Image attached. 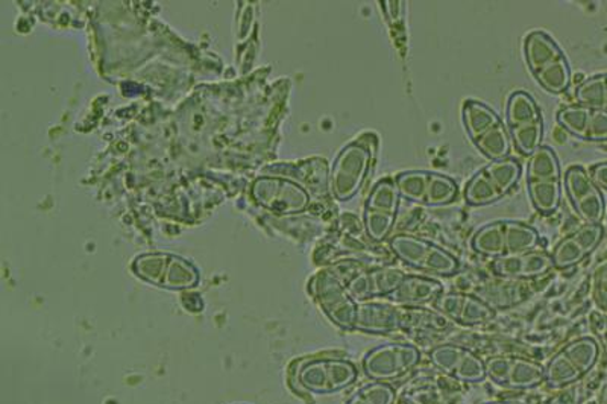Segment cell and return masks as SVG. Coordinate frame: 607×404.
Listing matches in <instances>:
<instances>
[{"mask_svg": "<svg viewBox=\"0 0 607 404\" xmlns=\"http://www.w3.org/2000/svg\"><path fill=\"white\" fill-rule=\"evenodd\" d=\"M376 149L379 137L371 133L345 146L331 170V188L337 200H352L362 190L374 165Z\"/></svg>", "mask_w": 607, "mask_h": 404, "instance_id": "1", "label": "cell"}, {"mask_svg": "<svg viewBox=\"0 0 607 404\" xmlns=\"http://www.w3.org/2000/svg\"><path fill=\"white\" fill-rule=\"evenodd\" d=\"M600 355V344L591 336L571 340L547 363L543 383L554 391L574 386L594 370Z\"/></svg>", "mask_w": 607, "mask_h": 404, "instance_id": "2", "label": "cell"}, {"mask_svg": "<svg viewBox=\"0 0 607 404\" xmlns=\"http://www.w3.org/2000/svg\"><path fill=\"white\" fill-rule=\"evenodd\" d=\"M392 255L406 267L427 276L452 277L460 269L459 260L447 249L412 235H396L389 242Z\"/></svg>", "mask_w": 607, "mask_h": 404, "instance_id": "3", "label": "cell"}, {"mask_svg": "<svg viewBox=\"0 0 607 404\" xmlns=\"http://www.w3.org/2000/svg\"><path fill=\"white\" fill-rule=\"evenodd\" d=\"M295 379L301 390L308 394L331 395L355 385L359 370L347 359H307L297 367Z\"/></svg>", "mask_w": 607, "mask_h": 404, "instance_id": "4", "label": "cell"}, {"mask_svg": "<svg viewBox=\"0 0 607 404\" xmlns=\"http://www.w3.org/2000/svg\"><path fill=\"white\" fill-rule=\"evenodd\" d=\"M311 294L327 318L342 330H355L359 303L349 294L347 284L337 272L324 269L313 276Z\"/></svg>", "mask_w": 607, "mask_h": 404, "instance_id": "5", "label": "cell"}, {"mask_svg": "<svg viewBox=\"0 0 607 404\" xmlns=\"http://www.w3.org/2000/svg\"><path fill=\"white\" fill-rule=\"evenodd\" d=\"M419 363L420 351L416 346L389 343L368 351L362 367L364 375L372 382L392 383L416 370Z\"/></svg>", "mask_w": 607, "mask_h": 404, "instance_id": "6", "label": "cell"}, {"mask_svg": "<svg viewBox=\"0 0 607 404\" xmlns=\"http://www.w3.org/2000/svg\"><path fill=\"white\" fill-rule=\"evenodd\" d=\"M486 379L514 391L535 390L546 382V367L522 356H492L485 360Z\"/></svg>", "mask_w": 607, "mask_h": 404, "instance_id": "7", "label": "cell"}, {"mask_svg": "<svg viewBox=\"0 0 607 404\" xmlns=\"http://www.w3.org/2000/svg\"><path fill=\"white\" fill-rule=\"evenodd\" d=\"M563 186L578 217L585 224H602L606 217L605 198L591 180L588 170L582 166H571L563 176Z\"/></svg>", "mask_w": 607, "mask_h": 404, "instance_id": "8", "label": "cell"}, {"mask_svg": "<svg viewBox=\"0 0 607 404\" xmlns=\"http://www.w3.org/2000/svg\"><path fill=\"white\" fill-rule=\"evenodd\" d=\"M430 360L438 370L458 382L475 385L486 380L485 359L458 344H442L435 347L430 352Z\"/></svg>", "mask_w": 607, "mask_h": 404, "instance_id": "9", "label": "cell"}, {"mask_svg": "<svg viewBox=\"0 0 607 404\" xmlns=\"http://www.w3.org/2000/svg\"><path fill=\"white\" fill-rule=\"evenodd\" d=\"M605 235L606 229L602 224H583L581 228L575 229L573 235L559 240L551 251L554 268L559 271H566V269L577 267L600 247Z\"/></svg>", "mask_w": 607, "mask_h": 404, "instance_id": "10", "label": "cell"}, {"mask_svg": "<svg viewBox=\"0 0 607 404\" xmlns=\"http://www.w3.org/2000/svg\"><path fill=\"white\" fill-rule=\"evenodd\" d=\"M404 277L406 272L396 268L359 269L345 284L357 303H364L374 299H389L400 288Z\"/></svg>", "mask_w": 607, "mask_h": 404, "instance_id": "11", "label": "cell"}, {"mask_svg": "<svg viewBox=\"0 0 607 404\" xmlns=\"http://www.w3.org/2000/svg\"><path fill=\"white\" fill-rule=\"evenodd\" d=\"M490 268L492 274L498 279L515 281L541 279L555 269L553 257L546 249H535L522 255H506L492 260Z\"/></svg>", "mask_w": 607, "mask_h": 404, "instance_id": "12", "label": "cell"}, {"mask_svg": "<svg viewBox=\"0 0 607 404\" xmlns=\"http://www.w3.org/2000/svg\"><path fill=\"white\" fill-rule=\"evenodd\" d=\"M435 311L442 313L452 323L460 326L475 327L490 323L495 318L494 308L477 295L458 294V292H448L435 301Z\"/></svg>", "mask_w": 607, "mask_h": 404, "instance_id": "13", "label": "cell"}, {"mask_svg": "<svg viewBox=\"0 0 607 404\" xmlns=\"http://www.w3.org/2000/svg\"><path fill=\"white\" fill-rule=\"evenodd\" d=\"M403 311L387 303L364 301L359 303L355 330L369 335H389L403 330Z\"/></svg>", "mask_w": 607, "mask_h": 404, "instance_id": "14", "label": "cell"}, {"mask_svg": "<svg viewBox=\"0 0 607 404\" xmlns=\"http://www.w3.org/2000/svg\"><path fill=\"white\" fill-rule=\"evenodd\" d=\"M442 294L443 287L440 281L428 276L406 274L389 300L403 304L404 307H423L435 304Z\"/></svg>", "mask_w": 607, "mask_h": 404, "instance_id": "15", "label": "cell"}, {"mask_svg": "<svg viewBox=\"0 0 607 404\" xmlns=\"http://www.w3.org/2000/svg\"><path fill=\"white\" fill-rule=\"evenodd\" d=\"M530 294L531 291L524 281L504 279L495 281V283H487L486 287L475 292V295L486 301L494 311H499V308L506 311V308L517 306L524 300L529 299Z\"/></svg>", "mask_w": 607, "mask_h": 404, "instance_id": "16", "label": "cell"}, {"mask_svg": "<svg viewBox=\"0 0 607 404\" xmlns=\"http://www.w3.org/2000/svg\"><path fill=\"white\" fill-rule=\"evenodd\" d=\"M524 57H526L530 72L537 75L543 67L553 65L565 55L549 34L533 31L524 40Z\"/></svg>", "mask_w": 607, "mask_h": 404, "instance_id": "17", "label": "cell"}, {"mask_svg": "<svg viewBox=\"0 0 607 404\" xmlns=\"http://www.w3.org/2000/svg\"><path fill=\"white\" fill-rule=\"evenodd\" d=\"M462 119L472 142H477L487 131L502 124L498 114L479 101H467L463 104Z\"/></svg>", "mask_w": 607, "mask_h": 404, "instance_id": "18", "label": "cell"}, {"mask_svg": "<svg viewBox=\"0 0 607 404\" xmlns=\"http://www.w3.org/2000/svg\"><path fill=\"white\" fill-rule=\"evenodd\" d=\"M504 239L507 255H522L541 247L538 229L519 221H504Z\"/></svg>", "mask_w": 607, "mask_h": 404, "instance_id": "19", "label": "cell"}, {"mask_svg": "<svg viewBox=\"0 0 607 404\" xmlns=\"http://www.w3.org/2000/svg\"><path fill=\"white\" fill-rule=\"evenodd\" d=\"M471 247L477 255L487 259H499L506 256V239H504V221L491 222L472 236Z\"/></svg>", "mask_w": 607, "mask_h": 404, "instance_id": "20", "label": "cell"}, {"mask_svg": "<svg viewBox=\"0 0 607 404\" xmlns=\"http://www.w3.org/2000/svg\"><path fill=\"white\" fill-rule=\"evenodd\" d=\"M559 158L550 146H541L527 165V181H561Z\"/></svg>", "mask_w": 607, "mask_h": 404, "instance_id": "21", "label": "cell"}, {"mask_svg": "<svg viewBox=\"0 0 607 404\" xmlns=\"http://www.w3.org/2000/svg\"><path fill=\"white\" fill-rule=\"evenodd\" d=\"M531 204L542 215H551L561 205V181H527Z\"/></svg>", "mask_w": 607, "mask_h": 404, "instance_id": "22", "label": "cell"}, {"mask_svg": "<svg viewBox=\"0 0 607 404\" xmlns=\"http://www.w3.org/2000/svg\"><path fill=\"white\" fill-rule=\"evenodd\" d=\"M575 104L589 110H607V75H594L575 87Z\"/></svg>", "mask_w": 607, "mask_h": 404, "instance_id": "23", "label": "cell"}, {"mask_svg": "<svg viewBox=\"0 0 607 404\" xmlns=\"http://www.w3.org/2000/svg\"><path fill=\"white\" fill-rule=\"evenodd\" d=\"M507 124L512 126L531 124L541 121V110L529 93L515 92L510 94L506 106Z\"/></svg>", "mask_w": 607, "mask_h": 404, "instance_id": "24", "label": "cell"}, {"mask_svg": "<svg viewBox=\"0 0 607 404\" xmlns=\"http://www.w3.org/2000/svg\"><path fill=\"white\" fill-rule=\"evenodd\" d=\"M533 77L537 78L543 90L553 94L565 93L570 89L571 82H573V75H571L570 65L565 57L558 59L553 65L543 67Z\"/></svg>", "mask_w": 607, "mask_h": 404, "instance_id": "25", "label": "cell"}, {"mask_svg": "<svg viewBox=\"0 0 607 404\" xmlns=\"http://www.w3.org/2000/svg\"><path fill=\"white\" fill-rule=\"evenodd\" d=\"M401 195L395 178H383L368 195L367 209L376 212L398 213Z\"/></svg>", "mask_w": 607, "mask_h": 404, "instance_id": "26", "label": "cell"}, {"mask_svg": "<svg viewBox=\"0 0 607 404\" xmlns=\"http://www.w3.org/2000/svg\"><path fill=\"white\" fill-rule=\"evenodd\" d=\"M474 145L491 161L506 160L512 153L510 136L503 124L487 131L477 142H474Z\"/></svg>", "mask_w": 607, "mask_h": 404, "instance_id": "27", "label": "cell"}, {"mask_svg": "<svg viewBox=\"0 0 607 404\" xmlns=\"http://www.w3.org/2000/svg\"><path fill=\"white\" fill-rule=\"evenodd\" d=\"M502 192H499L497 186L492 183L490 176L483 169L468 181L465 201L468 204L474 205V207L494 204V202L502 200Z\"/></svg>", "mask_w": 607, "mask_h": 404, "instance_id": "28", "label": "cell"}, {"mask_svg": "<svg viewBox=\"0 0 607 404\" xmlns=\"http://www.w3.org/2000/svg\"><path fill=\"white\" fill-rule=\"evenodd\" d=\"M428 176H430V172H426V170L401 172L395 178L401 200L416 202V204H426Z\"/></svg>", "mask_w": 607, "mask_h": 404, "instance_id": "29", "label": "cell"}, {"mask_svg": "<svg viewBox=\"0 0 607 404\" xmlns=\"http://www.w3.org/2000/svg\"><path fill=\"white\" fill-rule=\"evenodd\" d=\"M459 188L452 178L442 173L430 172L428 176V188L426 205L428 207H443L458 200Z\"/></svg>", "mask_w": 607, "mask_h": 404, "instance_id": "30", "label": "cell"}, {"mask_svg": "<svg viewBox=\"0 0 607 404\" xmlns=\"http://www.w3.org/2000/svg\"><path fill=\"white\" fill-rule=\"evenodd\" d=\"M483 170L490 176L492 183L497 186L503 197L518 184L519 178L522 176V166L512 158L492 161Z\"/></svg>", "mask_w": 607, "mask_h": 404, "instance_id": "31", "label": "cell"}, {"mask_svg": "<svg viewBox=\"0 0 607 404\" xmlns=\"http://www.w3.org/2000/svg\"><path fill=\"white\" fill-rule=\"evenodd\" d=\"M543 137L542 119L531 124L512 126L510 138L514 141L515 149L522 156L531 157L539 148Z\"/></svg>", "mask_w": 607, "mask_h": 404, "instance_id": "32", "label": "cell"}, {"mask_svg": "<svg viewBox=\"0 0 607 404\" xmlns=\"http://www.w3.org/2000/svg\"><path fill=\"white\" fill-rule=\"evenodd\" d=\"M591 116H593V110L586 109V106L573 104L563 106L559 110L558 122L563 130L569 131L574 137L585 141L586 133H588Z\"/></svg>", "mask_w": 607, "mask_h": 404, "instance_id": "33", "label": "cell"}, {"mask_svg": "<svg viewBox=\"0 0 607 404\" xmlns=\"http://www.w3.org/2000/svg\"><path fill=\"white\" fill-rule=\"evenodd\" d=\"M396 215L376 210H364L363 227L364 235L375 244H383L392 236L395 227Z\"/></svg>", "mask_w": 607, "mask_h": 404, "instance_id": "34", "label": "cell"}, {"mask_svg": "<svg viewBox=\"0 0 607 404\" xmlns=\"http://www.w3.org/2000/svg\"><path fill=\"white\" fill-rule=\"evenodd\" d=\"M396 391L392 383L369 382L348 399L345 404H395Z\"/></svg>", "mask_w": 607, "mask_h": 404, "instance_id": "35", "label": "cell"}, {"mask_svg": "<svg viewBox=\"0 0 607 404\" xmlns=\"http://www.w3.org/2000/svg\"><path fill=\"white\" fill-rule=\"evenodd\" d=\"M593 299L595 306L607 312V260L595 269L593 279Z\"/></svg>", "mask_w": 607, "mask_h": 404, "instance_id": "36", "label": "cell"}, {"mask_svg": "<svg viewBox=\"0 0 607 404\" xmlns=\"http://www.w3.org/2000/svg\"><path fill=\"white\" fill-rule=\"evenodd\" d=\"M585 141L597 142V144L607 142V110L593 111Z\"/></svg>", "mask_w": 607, "mask_h": 404, "instance_id": "37", "label": "cell"}, {"mask_svg": "<svg viewBox=\"0 0 607 404\" xmlns=\"http://www.w3.org/2000/svg\"><path fill=\"white\" fill-rule=\"evenodd\" d=\"M588 172L594 184L597 186L598 189L606 190L607 192V161L591 166Z\"/></svg>", "mask_w": 607, "mask_h": 404, "instance_id": "38", "label": "cell"}, {"mask_svg": "<svg viewBox=\"0 0 607 404\" xmlns=\"http://www.w3.org/2000/svg\"><path fill=\"white\" fill-rule=\"evenodd\" d=\"M577 402V395L573 386L561 390L559 394H555L553 399L547 404H575Z\"/></svg>", "mask_w": 607, "mask_h": 404, "instance_id": "39", "label": "cell"}, {"mask_svg": "<svg viewBox=\"0 0 607 404\" xmlns=\"http://www.w3.org/2000/svg\"><path fill=\"white\" fill-rule=\"evenodd\" d=\"M483 404H524V403L512 402V400H497V402H487Z\"/></svg>", "mask_w": 607, "mask_h": 404, "instance_id": "40", "label": "cell"}, {"mask_svg": "<svg viewBox=\"0 0 607 404\" xmlns=\"http://www.w3.org/2000/svg\"><path fill=\"white\" fill-rule=\"evenodd\" d=\"M606 222H607V212H606Z\"/></svg>", "mask_w": 607, "mask_h": 404, "instance_id": "41", "label": "cell"}]
</instances>
